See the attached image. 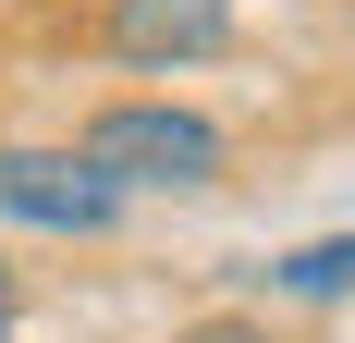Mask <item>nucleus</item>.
I'll return each instance as SVG.
<instances>
[{
    "label": "nucleus",
    "mask_w": 355,
    "mask_h": 343,
    "mask_svg": "<svg viewBox=\"0 0 355 343\" xmlns=\"http://www.w3.org/2000/svg\"><path fill=\"white\" fill-rule=\"evenodd\" d=\"M73 160L98 172L110 196H135V184H220V123L209 110H172V99H110L86 135H73Z\"/></svg>",
    "instance_id": "f257e3e1"
},
{
    "label": "nucleus",
    "mask_w": 355,
    "mask_h": 343,
    "mask_svg": "<svg viewBox=\"0 0 355 343\" xmlns=\"http://www.w3.org/2000/svg\"><path fill=\"white\" fill-rule=\"evenodd\" d=\"M0 221H37V233H110L123 196H110L86 160H62V147H0Z\"/></svg>",
    "instance_id": "f03ea898"
},
{
    "label": "nucleus",
    "mask_w": 355,
    "mask_h": 343,
    "mask_svg": "<svg viewBox=\"0 0 355 343\" xmlns=\"http://www.w3.org/2000/svg\"><path fill=\"white\" fill-rule=\"evenodd\" d=\"M110 62L123 74H172V62H220L233 49V0H110Z\"/></svg>",
    "instance_id": "7ed1b4c3"
},
{
    "label": "nucleus",
    "mask_w": 355,
    "mask_h": 343,
    "mask_svg": "<svg viewBox=\"0 0 355 343\" xmlns=\"http://www.w3.org/2000/svg\"><path fill=\"white\" fill-rule=\"evenodd\" d=\"M270 282H282V294H355V233H331V245H294V258H270Z\"/></svg>",
    "instance_id": "20e7f679"
},
{
    "label": "nucleus",
    "mask_w": 355,
    "mask_h": 343,
    "mask_svg": "<svg viewBox=\"0 0 355 343\" xmlns=\"http://www.w3.org/2000/svg\"><path fill=\"white\" fill-rule=\"evenodd\" d=\"M0 343H12V258H0Z\"/></svg>",
    "instance_id": "39448f33"
},
{
    "label": "nucleus",
    "mask_w": 355,
    "mask_h": 343,
    "mask_svg": "<svg viewBox=\"0 0 355 343\" xmlns=\"http://www.w3.org/2000/svg\"><path fill=\"white\" fill-rule=\"evenodd\" d=\"M196 343H257V331H196Z\"/></svg>",
    "instance_id": "423d86ee"
}]
</instances>
